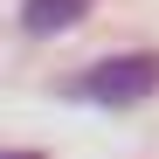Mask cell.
Returning <instances> with one entry per match:
<instances>
[{"mask_svg": "<svg viewBox=\"0 0 159 159\" xmlns=\"http://www.w3.org/2000/svg\"><path fill=\"white\" fill-rule=\"evenodd\" d=\"M76 90L90 104H139L159 90V56H111V62H90L76 76Z\"/></svg>", "mask_w": 159, "mask_h": 159, "instance_id": "1", "label": "cell"}, {"mask_svg": "<svg viewBox=\"0 0 159 159\" xmlns=\"http://www.w3.org/2000/svg\"><path fill=\"white\" fill-rule=\"evenodd\" d=\"M90 7H97V0H21V28H28V35H62Z\"/></svg>", "mask_w": 159, "mask_h": 159, "instance_id": "2", "label": "cell"}, {"mask_svg": "<svg viewBox=\"0 0 159 159\" xmlns=\"http://www.w3.org/2000/svg\"><path fill=\"white\" fill-rule=\"evenodd\" d=\"M7 159H42V152H7Z\"/></svg>", "mask_w": 159, "mask_h": 159, "instance_id": "3", "label": "cell"}]
</instances>
